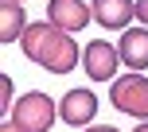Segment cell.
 Wrapping results in <instances>:
<instances>
[{"label":"cell","mask_w":148,"mask_h":132,"mask_svg":"<svg viewBox=\"0 0 148 132\" xmlns=\"http://www.w3.org/2000/svg\"><path fill=\"white\" fill-rule=\"evenodd\" d=\"M133 132H148V120H140V125H136V128H133Z\"/></svg>","instance_id":"obj_14"},{"label":"cell","mask_w":148,"mask_h":132,"mask_svg":"<svg viewBox=\"0 0 148 132\" xmlns=\"http://www.w3.org/2000/svg\"><path fill=\"white\" fill-rule=\"evenodd\" d=\"M8 117H12L23 132H51L55 117H59V105H55L47 93H27V97H20V101L12 105Z\"/></svg>","instance_id":"obj_3"},{"label":"cell","mask_w":148,"mask_h":132,"mask_svg":"<svg viewBox=\"0 0 148 132\" xmlns=\"http://www.w3.org/2000/svg\"><path fill=\"white\" fill-rule=\"evenodd\" d=\"M23 0H0V43H16L27 31V16H23Z\"/></svg>","instance_id":"obj_9"},{"label":"cell","mask_w":148,"mask_h":132,"mask_svg":"<svg viewBox=\"0 0 148 132\" xmlns=\"http://www.w3.org/2000/svg\"><path fill=\"white\" fill-rule=\"evenodd\" d=\"M121 62L129 70H148V31L144 27H129L121 35Z\"/></svg>","instance_id":"obj_8"},{"label":"cell","mask_w":148,"mask_h":132,"mask_svg":"<svg viewBox=\"0 0 148 132\" xmlns=\"http://www.w3.org/2000/svg\"><path fill=\"white\" fill-rule=\"evenodd\" d=\"M20 47H23V59L39 62L47 74H70L74 66L82 62V51H78V43H74V31L55 27L51 20L27 23Z\"/></svg>","instance_id":"obj_1"},{"label":"cell","mask_w":148,"mask_h":132,"mask_svg":"<svg viewBox=\"0 0 148 132\" xmlns=\"http://www.w3.org/2000/svg\"><path fill=\"white\" fill-rule=\"evenodd\" d=\"M59 117L66 125H74V128L90 125L97 117V93L94 89H66V97L59 101Z\"/></svg>","instance_id":"obj_5"},{"label":"cell","mask_w":148,"mask_h":132,"mask_svg":"<svg viewBox=\"0 0 148 132\" xmlns=\"http://www.w3.org/2000/svg\"><path fill=\"white\" fill-rule=\"evenodd\" d=\"M90 8H94V23L109 31H121L136 20V0H90Z\"/></svg>","instance_id":"obj_6"},{"label":"cell","mask_w":148,"mask_h":132,"mask_svg":"<svg viewBox=\"0 0 148 132\" xmlns=\"http://www.w3.org/2000/svg\"><path fill=\"white\" fill-rule=\"evenodd\" d=\"M47 20L62 31H82L90 20H94V8L82 4V0H51L47 4Z\"/></svg>","instance_id":"obj_7"},{"label":"cell","mask_w":148,"mask_h":132,"mask_svg":"<svg viewBox=\"0 0 148 132\" xmlns=\"http://www.w3.org/2000/svg\"><path fill=\"white\" fill-rule=\"evenodd\" d=\"M0 132H23V128H20V125H16V120H12V117H4V120H0Z\"/></svg>","instance_id":"obj_12"},{"label":"cell","mask_w":148,"mask_h":132,"mask_svg":"<svg viewBox=\"0 0 148 132\" xmlns=\"http://www.w3.org/2000/svg\"><path fill=\"white\" fill-rule=\"evenodd\" d=\"M136 20L148 27V0H136Z\"/></svg>","instance_id":"obj_11"},{"label":"cell","mask_w":148,"mask_h":132,"mask_svg":"<svg viewBox=\"0 0 148 132\" xmlns=\"http://www.w3.org/2000/svg\"><path fill=\"white\" fill-rule=\"evenodd\" d=\"M109 101H113V109L125 113V117L148 120V78H144L140 70L117 78V82H113V89H109Z\"/></svg>","instance_id":"obj_2"},{"label":"cell","mask_w":148,"mask_h":132,"mask_svg":"<svg viewBox=\"0 0 148 132\" xmlns=\"http://www.w3.org/2000/svg\"><path fill=\"white\" fill-rule=\"evenodd\" d=\"M117 62H121V51L113 43H105V39H94V43L82 47V66H86L90 82H113Z\"/></svg>","instance_id":"obj_4"},{"label":"cell","mask_w":148,"mask_h":132,"mask_svg":"<svg viewBox=\"0 0 148 132\" xmlns=\"http://www.w3.org/2000/svg\"><path fill=\"white\" fill-rule=\"evenodd\" d=\"M82 132H117V128H109V125H90V128H82Z\"/></svg>","instance_id":"obj_13"},{"label":"cell","mask_w":148,"mask_h":132,"mask_svg":"<svg viewBox=\"0 0 148 132\" xmlns=\"http://www.w3.org/2000/svg\"><path fill=\"white\" fill-rule=\"evenodd\" d=\"M12 78H8V74H4V78H0V109H4V117H8V113H12V105H16V93H12Z\"/></svg>","instance_id":"obj_10"}]
</instances>
